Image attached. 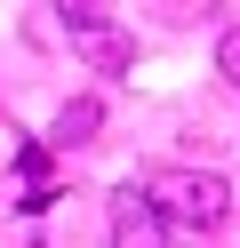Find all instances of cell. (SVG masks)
Here are the masks:
<instances>
[{
	"label": "cell",
	"mask_w": 240,
	"mask_h": 248,
	"mask_svg": "<svg viewBox=\"0 0 240 248\" xmlns=\"http://www.w3.org/2000/svg\"><path fill=\"white\" fill-rule=\"evenodd\" d=\"M112 248H168V216L144 200V184L112 192Z\"/></svg>",
	"instance_id": "obj_3"
},
{
	"label": "cell",
	"mask_w": 240,
	"mask_h": 248,
	"mask_svg": "<svg viewBox=\"0 0 240 248\" xmlns=\"http://www.w3.org/2000/svg\"><path fill=\"white\" fill-rule=\"evenodd\" d=\"M56 16H64V40H72V48L88 56V64L104 72V80L136 64V32H128V24L112 16V8H56Z\"/></svg>",
	"instance_id": "obj_2"
},
{
	"label": "cell",
	"mask_w": 240,
	"mask_h": 248,
	"mask_svg": "<svg viewBox=\"0 0 240 248\" xmlns=\"http://www.w3.org/2000/svg\"><path fill=\"white\" fill-rule=\"evenodd\" d=\"M16 168H24V200H16V208H24V216H40L48 200H56V168H48V144H16Z\"/></svg>",
	"instance_id": "obj_4"
},
{
	"label": "cell",
	"mask_w": 240,
	"mask_h": 248,
	"mask_svg": "<svg viewBox=\"0 0 240 248\" xmlns=\"http://www.w3.org/2000/svg\"><path fill=\"white\" fill-rule=\"evenodd\" d=\"M96 128H104V104H96V96H72V104L56 112V128H48V144H64V152H72V144H88Z\"/></svg>",
	"instance_id": "obj_5"
},
{
	"label": "cell",
	"mask_w": 240,
	"mask_h": 248,
	"mask_svg": "<svg viewBox=\"0 0 240 248\" xmlns=\"http://www.w3.org/2000/svg\"><path fill=\"white\" fill-rule=\"evenodd\" d=\"M144 200L168 216V232H208L232 208V184H224L216 168H152V176H144Z\"/></svg>",
	"instance_id": "obj_1"
},
{
	"label": "cell",
	"mask_w": 240,
	"mask_h": 248,
	"mask_svg": "<svg viewBox=\"0 0 240 248\" xmlns=\"http://www.w3.org/2000/svg\"><path fill=\"white\" fill-rule=\"evenodd\" d=\"M216 64H224V80H232V88H240V24H232V32H224V40H216Z\"/></svg>",
	"instance_id": "obj_6"
},
{
	"label": "cell",
	"mask_w": 240,
	"mask_h": 248,
	"mask_svg": "<svg viewBox=\"0 0 240 248\" xmlns=\"http://www.w3.org/2000/svg\"><path fill=\"white\" fill-rule=\"evenodd\" d=\"M32 248H48V240H32Z\"/></svg>",
	"instance_id": "obj_7"
}]
</instances>
